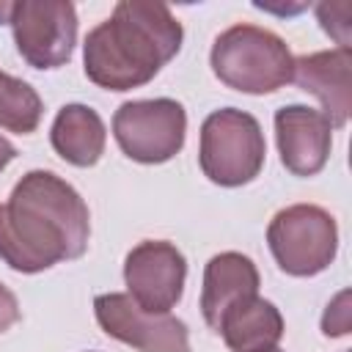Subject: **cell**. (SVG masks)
<instances>
[{
	"instance_id": "6da1fadb",
	"label": "cell",
	"mask_w": 352,
	"mask_h": 352,
	"mask_svg": "<svg viewBox=\"0 0 352 352\" xmlns=\"http://www.w3.org/2000/svg\"><path fill=\"white\" fill-rule=\"evenodd\" d=\"M91 217L80 192L52 170H28L0 204V258L25 275L80 258Z\"/></svg>"
},
{
	"instance_id": "7a4b0ae2",
	"label": "cell",
	"mask_w": 352,
	"mask_h": 352,
	"mask_svg": "<svg viewBox=\"0 0 352 352\" xmlns=\"http://www.w3.org/2000/svg\"><path fill=\"white\" fill-rule=\"evenodd\" d=\"M184 30L165 3L121 0L82 44L85 77L107 91L140 88L182 50Z\"/></svg>"
},
{
	"instance_id": "3957f363",
	"label": "cell",
	"mask_w": 352,
	"mask_h": 352,
	"mask_svg": "<svg viewBox=\"0 0 352 352\" xmlns=\"http://www.w3.org/2000/svg\"><path fill=\"white\" fill-rule=\"evenodd\" d=\"M214 77L242 94H272L292 82L294 58L286 41L258 25H231L209 52Z\"/></svg>"
},
{
	"instance_id": "277c9868",
	"label": "cell",
	"mask_w": 352,
	"mask_h": 352,
	"mask_svg": "<svg viewBox=\"0 0 352 352\" xmlns=\"http://www.w3.org/2000/svg\"><path fill=\"white\" fill-rule=\"evenodd\" d=\"M267 157V143L256 116L220 107L209 113L201 124L198 162L204 176L220 187H242L253 182Z\"/></svg>"
},
{
	"instance_id": "5b68a950",
	"label": "cell",
	"mask_w": 352,
	"mask_h": 352,
	"mask_svg": "<svg viewBox=\"0 0 352 352\" xmlns=\"http://www.w3.org/2000/svg\"><path fill=\"white\" fill-rule=\"evenodd\" d=\"M267 245L286 275L311 278L333 264L338 253V226L327 209L316 204H294L270 220Z\"/></svg>"
},
{
	"instance_id": "8992f818",
	"label": "cell",
	"mask_w": 352,
	"mask_h": 352,
	"mask_svg": "<svg viewBox=\"0 0 352 352\" xmlns=\"http://www.w3.org/2000/svg\"><path fill=\"white\" fill-rule=\"evenodd\" d=\"M113 135L129 160L160 165L182 151L187 135V113L182 102L168 96L132 99L116 110Z\"/></svg>"
},
{
	"instance_id": "52a82bcc",
	"label": "cell",
	"mask_w": 352,
	"mask_h": 352,
	"mask_svg": "<svg viewBox=\"0 0 352 352\" xmlns=\"http://www.w3.org/2000/svg\"><path fill=\"white\" fill-rule=\"evenodd\" d=\"M14 44L33 69L69 63L77 44V11L69 0H19L11 6Z\"/></svg>"
},
{
	"instance_id": "ba28073f",
	"label": "cell",
	"mask_w": 352,
	"mask_h": 352,
	"mask_svg": "<svg viewBox=\"0 0 352 352\" xmlns=\"http://www.w3.org/2000/svg\"><path fill=\"white\" fill-rule=\"evenodd\" d=\"M99 327L138 352H190V330L170 314H148L129 294L110 292L94 300Z\"/></svg>"
},
{
	"instance_id": "9c48e42d",
	"label": "cell",
	"mask_w": 352,
	"mask_h": 352,
	"mask_svg": "<svg viewBox=\"0 0 352 352\" xmlns=\"http://www.w3.org/2000/svg\"><path fill=\"white\" fill-rule=\"evenodd\" d=\"M129 297L148 314H170L184 294L187 258L165 239H143L124 258Z\"/></svg>"
},
{
	"instance_id": "30bf717a",
	"label": "cell",
	"mask_w": 352,
	"mask_h": 352,
	"mask_svg": "<svg viewBox=\"0 0 352 352\" xmlns=\"http://www.w3.org/2000/svg\"><path fill=\"white\" fill-rule=\"evenodd\" d=\"M275 140L280 162L294 176H316L330 157L333 126L308 104H286L275 113Z\"/></svg>"
},
{
	"instance_id": "8fae6325",
	"label": "cell",
	"mask_w": 352,
	"mask_h": 352,
	"mask_svg": "<svg viewBox=\"0 0 352 352\" xmlns=\"http://www.w3.org/2000/svg\"><path fill=\"white\" fill-rule=\"evenodd\" d=\"M292 80L311 96L319 99L322 116L333 129L349 121L352 110V52L344 47L322 50L294 58Z\"/></svg>"
},
{
	"instance_id": "7c38bea8",
	"label": "cell",
	"mask_w": 352,
	"mask_h": 352,
	"mask_svg": "<svg viewBox=\"0 0 352 352\" xmlns=\"http://www.w3.org/2000/svg\"><path fill=\"white\" fill-rule=\"evenodd\" d=\"M250 297H258V270L253 258L236 250H226L206 261L201 286V314L212 330H217L220 319L234 305Z\"/></svg>"
},
{
	"instance_id": "4fadbf2b",
	"label": "cell",
	"mask_w": 352,
	"mask_h": 352,
	"mask_svg": "<svg viewBox=\"0 0 352 352\" xmlns=\"http://www.w3.org/2000/svg\"><path fill=\"white\" fill-rule=\"evenodd\" d=\"M50 143L55 154L63 157L69 165L91 168L104 154L107 129H104L102 116L94 107L72 102L58 110L52 129H50Z\"/></svg>"
},
{
	"instance_id": "5bb4252c",
	"label": "cell",
	"mask_w": 352,
	"mask_h": 352,
	"mask_svg": "<svg viewBox=\"0 0 352 352\" xmlns=\"http://www.w3.org/2000/svg\"><path fill=\"white\" fill-rule=\"evenodd\" d=\"M217 333L231 352H267L283 338V316L270 300L250 297L220 319Z\"/></svg>"
},
{
	"instance_id": "9a60e30c",
	"label": "cell",
	"mask_w": 352,
	"mask_h": 352,
	"mask_svg": "<svg viewBox=\"0 0 352 352\" xmlns=\"http://www.w3.org/2000/svg\"><path fill=\"white\" fill-rule=\"evenodd\" d=\"M44 104L36 88L14 74L0 72V126L16 135L36 132Z\"/></svg>"
},
{
	"instance_id": "2e32d148",
	"label": "cell",
	"mask_w": 352,
	"mask_h": 352,
	"mask_svg": "<svg viewBox=\"0 0 352 352\" xmlns=\"http://www.w3.org/2000/svg\"><path fill=\"white\" fill-rule=\"evenodd\" d=\"M349 11H352L349 3H319L316 6L322 30L330 33L344 50H349Z\"/></svg>"
},
{
	"instance_id": "e0dca14e",
	"label": "cell",
	"mask_w": 352,
	"mask_h": 352,
	"mask_svg": "<svg viewBox=\"0 0 352 352\" xmlns=\"http://www.w3.org/2000/svg\"><path fill=\"white\" fill-rule=\"evenodd\" d=\"M322 333L333 338L349 333V292H338L336 300L327 305L322 316Z\"/></svg>"
},
{
	"instance_id": "ac0fdd59",
	"label": "cell",
	"mask_w": 352,
	"mask_h": 352,
	"mask_svg": "<svg viewBox=\"0 0 352 352\" xmlns=\"http://www.w3.org/2000/svg\"><path fill=\"white\" fill-rule=\"evenodd\" d=\"M14 322H19V302L8 286L0 283V333L8 330Z\"/></svg>"
},
{
	"instance_id": "d6986e66",
	"label": "cell",
	"mask_w": 352,
	"mask_h": 352,
	"mask_svg": "<svg viewBox=\"0 0 352 352\" xmlns=\"http://www.w3.org/2000/svg\"><path fill=\"white\" fill-rule=\"evenodd\" d=\"M14 157H16L14 143H11L8 138H3V135H0V170H3V168H6V165L14 160Z\"/></svg>"
},
{
	"instance_id": "ffe728a7",
	"label": "cell",
	"mask_w": 352,
	"mask_h": 352,
	"mask_svg": "<svg viewBox=\"0 0 352 352\" xmlns=\"http://www.w3.org/2000/svg\"><path fill=\"white\" fill-rule=\"evenodd\" d=\"M11 6L14 3H0V22H8L11 19Z\"/></svg>"
},
{
	"instance_id": "44dd1931",
	"label": "cell",
	"mask_w": 352,
	"mask_h": 352,
	"mask_svg": "<svg viewBox=\"0 0 352 352\" xmlns=\"http://www.w3.org/2000/svg\"><path fill=\"white\" fill-rule=\"evenodd\" d=\"M267 352H283V349H278V346H275V349H267Z\"/></svg>"
}]
</instances>
